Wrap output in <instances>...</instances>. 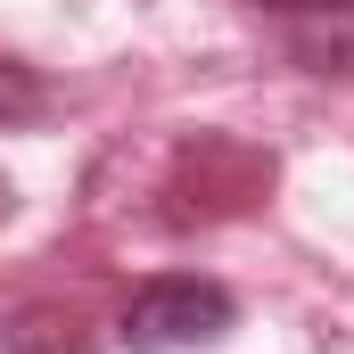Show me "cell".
Wrapping results in <instances>:
<instances>
[{"label": "cell", "instance_id": "277c9868", "mask_svg": "<svg viewBox=\"0 0 354 354\" xmlns=\"http://www.w3.org/2000/svg\"><path fill=\"white\" fill-rule=\"evenodd\" d=\"M33 115H50V75L0 50V132L8 124H33Z\"/></svg>", "mask_w": 354, "mask_h": 354}, {"label": "cell", "instance_id": "7a4b0ae2", "mask_svg": "<svg viewBox=\"0 0 354 354\" xmlns=\"http://www.w3.org/2000/svg\"><path fill=\"white\" fill-rule=\"evenodd\" d=\"M256 8L280 17L305 75H354V0H256Z\"/></svg>", "mask_w": 354, "mask_h": 354}, {"label": "cell", "instance_id": "5b68a950", "mask_svg": "<svg viewBox=\"0 0 354 354\" xmlns=\"http://www.w3.org/2000/svg\"><path fill=\"white\" fill-rule=\"evenodd\" d=\"M8 214H17V189H8V181H0V223H8Z\"/></svg>", "mask_w": 354, "mask_h": 354}, {"label": "cell", "instance_id": "3957f363", "mask_svg": "<svg viewBox=\"0 0 354 354\" xmlns=\"http://www.w3.org/2000/svg\"><path fill=\"white\" fill-rule=\"evenodd\" d=\"M0 354H99V330L75 305H17L0 322Z\"/></svg>", "mask_w": 354, "mask_h": 354}, {"label": "cell", "instance_id": "6da1fadb", "mask_svg": "<svg viewBox=\"0 0 354 354\" xmlns=\"http://www.w3.org/2000/svg\"><path fill=\"white\" fill-rule=\"evenodd\" d=\"M231 330H239V297L223 280H206V272H157V280H140L132 305H124V322H115V338L132 354H198V346H223Z\"/></svg>", "mask_w": 354, "mask_h": 354}]
</instances>
